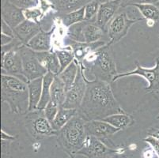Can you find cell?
Returning a JSON list of instances; mask_svg holds the SVG:
<instances>
[{
	"mask_svg": "<svg viewBox=\"0 0 159 158\" xmlns=\"http://www.w3.org/2000/svg\"><path fill=\"white\" fill-rule=\"evenodd\" d=\"M55 30H56V26H53L48 31H44L42 29L29 42L26 46L34 52L52 51V38Z\"/></svg>",
	"mask_w": 159,
	"mask_h": 158,
	"instance_id": "obj_16",
	"label": "cell"
},
{
	"mask_svg": "<svg viewBox=\"0 0 159 158\" xmlns=\"http://www.w3.org/2000/svg\"><path fill=\"white\" fill-rule=\"evenodd\" d=\"M147 134L150 136L155 138L157 140H159V129L157 128H151L148 130Z\"/></svg>",
	"mask_w": 159,
	"mask_h": 158,
	"instance_id": "obj_41",
	"label": "cell"
},
{
	"mask_svg": "<svg viewBox=\"0 0 159 158\" xmlns=\"http://www.w3.org/2000/svg\"><path fill=\"white\" fill-rule=\"evenodd\" d=\"M2 20L14 29L25 20L22 9L16 7L9 0H6L2 7Z\"/></svg>",
	"mask_w": 159,
	"mask_h": 158,
	"instance_id": "obj_15",
	"label": "cell"
},
{
	"mask_svg": "<svg viewBox=\"0 0 159 158\" xmlns=\"http://www.w3.org/2000/svg\"><path fill=\"white\" fill-rule=\"evenodd\" d=\"M159 0H121V7H130L132 4L143 3H157Z\"/></svg>",
	"mask_w": 159,
	"mask_h": 158,
	"instance_id": "obj_35",
	"label": "cell"
},
{
	"mask_svg": "<svg viewBox=\"0 0 159 158\" xmlns=\"http://www.w3.org/2000/svg\"><path fill=\"white\" fill-rule=\"evenodd\" d=\"M135 69L132 71L124 72V73L117 74L113 78L112 82H116L120 78L124 77L137 75L144 78L148 82V87L146 90L148 92H156L159 89V58L156 59L155 66L151 68H145L142 66L138 62H135Z\"/></svg>",
	"mask_w": 159,
	"mask_h": 158,
	"instance_id": "obj_9",
	"label": "cell"
},
{
	"mask_svg": "<svg viewBox=\"0 0 159 158\" xmlns=\"http://www.w3.org/2000/svg\"><path fill=\"white\" fill-rule=\"evenodd\" d=\"M109 158H116V157L114 156H110V157H109Z\"/></svg>",
	"mask_w": 159,
	"mask_h": 158,
	"instance_id": "obj_43",
	"label": "cell"
},
{
	"mask_svg": "<svg viewBox=\"0 0 159 158\" xmlns=\"http://www.w3.org/2000/svg\"><path fill=\"white\" fill-rule=\"evenodd\" d=\"M66 89L64 83L60 77L56 75L51 86V100L62 107L66 100Z\"/></svg>",
	"mask_w": 159,
	"mask_h": 158,
	"instance_id": "obj_22",
	"label": "cell"
},
{
	"mask_svg": "<svg viewBox=\"0 0 159 158\" xmlns=\"http://www.w3.org/2000/svg\"><path fill=\"white\" fill-rule=\"evenodd\" d=\"M105 32L94 22L86 21L83 28V37L86 43H94L102 40Z\"/></svg>",
	"mask_w": 159,
	"mask_h": 158,
	"instance_id": "obj_23",
	"label": "cell"
},
{
	"mask_svg": "<svg viewBox=\"0 0 159 158\" xmlns=\"http://www.w3.org/2000/svg\"><path fill=\"white\" fill-rule=\"evenodd\" d=\"M42 30L39 23L25 19L14 29V37L22 44L27 45L29 42Z\"/></svg>",
	"mask_w": 159,
	"mask_h": 158,
	"instance_id": "obj_14",
	"label": "cell"
},
{
	"mask_svg": "<svg viewBox=\"0 0 159 158\" xmlns=\"http://www.w3.org/2000/svg\"><path fill=\"white\" fill-rule=\"evenodd\" d=\"M25 126L27 131L36 139H42L57 134L52 123L46 118L44 110L29 111L25 117Z\"/></svg>",
	"mask_w": 159,
	"mask_h": 158,
	"instance_id": "obj_5",
	"label": "cell"
},
{
	"mask_svg": "<svg viewBox=\"0 0 159 158\" xmlns=\"http://www.w3.org/2000/svg\"><path fill=\"white\" fill-rule=\"evenodd\" d=\"M61 21L63 25L67 27V28L70 27L73 25L84 21L85 7L68 13V14H65L63 17H61Z\"/></svg>",
	"mask_w": 159,
	"mask_h": 158,
	"instance_id": "obj_29",
	"label": "cell"
},
{
	"mask_svg": "<svg viewBox=\"0 0 159 158\" xmlns=\"http://www.w3.org/2000/svg\"><path fill=\"white\" fill-rule=\"evenodd\" d=\"M130 7H134L140 12L143 19H147L149 22H157L159 20V7L154 3L132 4Z\"/></svg>",
	"mask_w": 159,
	"mask_h": 158,
	"instance_id": "obj_24",
	"label": "cell"
},
{
	"mask_svg": "<svg viewBox=\"0 0 159 158\" xmlns=\"http://www.w3.org/2000/svg\"><path fill=\"white\" fill-rule=\"evenodd\" d=\"M19 47L11 49L5 56L1 57L2 74L16 77L28 83V80L23 71L22 59L20 54Z\"/></svg>",
	"mask_w": 159,
	"mask_h": 158,
	"instance_id": "obj_10",
	"label": "cell"
},
{
	"mask_svg": "<svg viewBox=\"0 0 159 158\" xmlns=\"http://www.w3.org/2000/svg\"><path fill=\"white\" fill-rule=\"evenodd\" d=\"M27 85H28L29 101H30L29 111H33L37 109V106H38L40 98H41L43 78L30 81Z\"/></svg>",
	"mask_w": 159,
	"mask_h": 158,
	"instance_id": "obj_19",
	"label": "cell"
},
{
	"mask_svg": "<svg viewBox=\"0 0 159 158\" xmlns=\"http://www.w3.org/2000/svg\"><path fill=\"white\" fill-rule=\"evenodd\" d=\"M111 46L108 43L90 52L80 63L85 74H89L93 76L92 80H101L110 83L117 74L116 65Z\"/></svg>",
	"mask_w": 159,
	"mask_h": 158,
	"instance_id": "obj_2",
	"label": "cell"
},
{
	"mask_svg": "<svg viewBox=\"0 0 159 158\" xmlns=\"http://www.w3.org/2000/svg\"><path fill=\"white\" fill-rule=\"evenodd\" d=\"M144 142L150 145V146L153 148V150L154 151L155 154L157 156V158H159V140H157L155 138L152 136H147L146 138H144Z\"/></svg>",
	"mask_w": 159,
	"mask_h": 158,
	"instance_id": "obj_36",
	"label": "cell"
},
{
	"mask_svg": "<svg viewBox=\"0 0 159 158\" xmlns=\"http://www.w3.org/2000/svg\"><path fill=\"white\" fill-rule=\"evenodd\" d=\"M156 119H157V120H159V113H158V115H157V117H156Z\"/></svg>",
	"mask_w": 159,
	"mask_h": 158,
	"instance_id": "obj_42",
	"label": "cell"
},
{
	"mask_svg": "<svg viewBox=\"0 0 159 158\" xmlns=\"http://www.w3.org/2000/svg\"><path fill=\"white\" fill-rule=\"evenodd\" d=\"M1 33L14 37V29L7 22H5L3 20H2V24H1Z\"/></svg>",
	"mask_w": 159,
	"mask_h": 158,
	"instance_id": "obj_37",
	"label": "cell"
},
{
	"mask_svg": "<svg viewBox=\"0 0 159 158\" xmlns=\"http://www.w3.org/2000/svg\"><path fill=\"white\" fill-rule=\"evenodd\" d=\"M69 40V39H68ZM70 43L68 46H70L73 50L75 55V60L78 61L79 63H82L85 58L88 54L93 51L97 50L99 47H103L105 45L107 42L105 40H100V41L94 42V43H86V42H76L69 40Z\"/></svg>",
	"mask_w": 159,
	"mask_h": 158,
	"instance_id": "obj_17",
	"label": "cell"
},
{
	"mask_svg": "<svg viewBox=\"0 0 159 158\" xmlns=\"http://www.w3.org/2000/svg\"><path fill=\"white\" fill-rule=\"evenodd\" d=\"M11 3L22 10L31 9L40 5V0H9Z\"/></svg>",
	"mask_w": 159,
	"mask_h": 158,
	"instance_id": "obj_34",
	"label": "cell"
},
{
	"mask_svg": "<svg viewBox=\"0 0 159 158\" xmlns=\"http://www.w3.org/2000/svg\"><path fill=\"white\" fill-rule=\"evenodd\" d=\"M93 0H51L55 10L63 14H68L74 11L85 7ZM101 2H107L106 0H100Z\"/></svg>",
	"mask_w": 159,
	"mask_h": 158,
	"instance_id": "obj_20",
	"label": "cell"
},
{
	"mask_svg": "<svg viewBox=\"0 0 159 158\" xmlns=\"http://www.w3.org/2000/svg\"><path fill=\"white\" fill-rule=\"evenodd\" d=\"M1 103H7L13 113L26 115L29 112L28 85L16 77L1 74Z\"/></svg>",
	"mask_w": 159,
	"mask_h": 158,
	"instance_id": "obj_3",
	"label": "cell"
},
{
	"mask_svg": "<svg viewBox=\"0 0 159 158\" xmlns=\"http://www.w3.org/2000/svg\"><path fill=\"white\" fill-rule=\"evenodd\" d=\"M85 24H86V21L77 23L69 27L66 33L67 38L73 41L85 42L84 37H83V28H84Z\"/></svg>",
	"mask_w": 159,
	"mask_h": 158,
	"instance_id": "obj_30",
	"label": "cell"
},
{
	"mask_svg": "<svg viewBox=\"0 0 159 158\" xmlns=\"http://www.w3.org/2000/svg\"><path fill=\"white\" fill-rule=\"evenodd\" d=\"M121 7V0H108L107 2L101 3L95 24L107 32V28L111 20L116 14Z\"/></svg>",
	"mask_w": 159,
	"mask_h": 158,
	"instance_id": "obj_12",
	"label": "cell"
},
{
	"mask_svg": "<svg viewBox=\"0 0 159 158\" xmlns=\"http://www.w3.org/2000/svg\"><path fill=\"white\" fill-rule=\"evenodd\" d=\"M101 3L100 0H93L85 6V21L95 23Z\"/></svg>",
	"mask_w": 159,
	"mask_h": 158,
	"instance_id": "obj_31",
	"label": "cell"
},
{
	"mask_svg": "<svg viewBox=\"0 0 159 158\" xmlns=\"http://www.w3.org/2000/svg\"><path fill=\"white\" fill-rule=\"evenodd\" d=\"M79 70L76 79L70 89L66 90V100L63 103V108L79 109L82 104L86 90V81L83 68L79 63Z\"/></svg>",
	"mask_w": 159,
	"mask_h": 158,
	"instance_id": "obj_8",
	"label": "cell"
},
{
	"mask_svg": "<svg viewBox=\"0 0 159 158\" xmlns=\"http://www.w3.org/2000/svg\"><path fill=\"white\" fill-rule=\"evenodd\" d=\"M116 153V150L107 146L99 138L87 135L84 146L77 155H82L87 158H109Z\"/></svg>",
	"mask_w": 159,
	"mask_h": 158,
	"instance_id": "obj_11",
	"label": "cell"
},
{
	"mask_svg": "<svg viewBox=\"0 0 159 158\" xmlns=\"http://www.w3.org/2000/svg\"><path fill=\"white\" fill-rule=\"evenodd\" d=\"M143 19L131 18L125 11H118L114 17L111 20L107 28V34L109 44L119 42L128 34L129 29L134 24Z\"/></svg>",
	"mask_w": 159,
	"mask_h": 158,
	"instance_id": "obj_6",
	"label": "cell"
},
{
	"mask_svg": "<svg viewBox=\"0 0 159 158\" xmlns=\"http://www.w3.org/2000/svg\"><path fill=\"white\" fill-rule=\"evenodd\" d=\"M23 13H24L25 19L33 21L39 24H40V20L44 17V14L40 7V8L34 7L31 9H25V10H23Z\"/></svg>",
	"mask_w": 159,
	"mask_h": 158,
	"instance_id": "obj_32",
	"label": "cell"
},
{
	"mask_svg": "<svg viewBox=\"0 0 159 158\" xmlns=\"http://www.w3.org/2000/svg\"><path fill=\"white\" fill-rule=\"evenodd\" d=\"M78 113V109H71V108H66L60 107L58 111L56 118L52 123L53 129L56 131H59L63 128L74 116Z\"/></svg>",
	"mask_w": 159,
	"mask_h": 158,
	"instance_id": "obj_25",
	"label": "cell"
},
{
	"mask_svg": "<svg viewBox=\"0 0 159 158\" xmlns=\"http://www.w3.org/2000/svg\"><path fill=\"white\" fill-rule=\"evenodd\" d=\"M120 129L113 127L103 120H90L86 122V131L87 135L93 136L102 142L108 141V138L119 132Z\"/></svg>",
	"mask_w": 159,
	"mask_h": 158,
	"instance_id": "obj_13",
	"label": "cell"
},
{
	"mask_svg": "<svg viewBox=\"0 0 159 158\" xmlns=\"http://www.w3.org/2000/svg\"><path fill=\"white\" fill-rule=\"evenodd\" d=\"M86 122L77 113L56 134L59 145L71 157L77 155L84 146L87 137Z\"/></svg>",
	"mask_w": 159,
	"mask_h": 158,
	"instance_id": "obj_4",
	"label": "cell"
},
{
	"mask_svg": "<svg viewBox=\"0 0 159 158\" xmlns=\"http://www.w3.org/2000/svg\"><path fill=\"white\" fill-rule=\"evenodd\" d=\"M11 141H5L2 140V153L3 156L9 153V148Z\"/></svg>",
	"mask_w": 159,
	"mask_h": 158,
	"instance_id": "obj_39",
	"label": "cell"
},
{
	"mask_svg": "<svg viewBox=\"0 0 159 158\" xmlns=\"http://www.w3.org/2000/svg\"><path fill=\"white\" fill-rule=\"evenodd\" d=\"M60 108V107L59 106V104H57L56 102L52 101V100L49 101L48 104L47 105H46L45 108H44V115H45L46 118H47L49 121L51 122V123H52L54 119L56 118Z\"/></svg>",
	"mask_w": 159,
	"mask_h": 158,
	"instance_id": "obj_33",
	"label": "cell"
},
{
	"mask_svg": "<svg viewBox=\"0 0 159 158\" xmlns=\"http://www.w3.org/2000/svg\"><path fill=\"white\" fill-rule=\"evenodd\" d=\"M14 38L15 37H11V36H8V35L2 34L1 33V46L9 44L10 43H11L14 40Z\"/></svg>",
	"mask_w": 159,
	"mask_h": 158,
	"instance_id": "obj_38",
	"label": "cell"
},
{
	"mask_svg": "<svg viewBox=\"0 0 159 158\" xmlns=\"http://www.w3.org/2000/svg\"><path fill=\"white\" fill-rule=\"evenodd\" d=\"M35 55L40 64L47 70L48 72H51L55 75H58L60 74V62L54 51L35 52Z\"/></svg>",
	"mask_w": 159,
	"mask_h": 158,
	"instance_id": "obj_18",
	"label": "cell"
},
{
	"mask_svg": "<svg viewBox=\"0 0 159 158\" xmlns=\"http://www.w3.org/2000/svg\"><path fill=\"white\" fill-rule=\"evenodd\" d=\"M79 66H80L79 63L75 59V61H73L67 67L65 68L63 71L58 74V76L60 77V79L64 83L66 90L70 89L75 82L79 73Z\"/></svg>",
	"mask_w": 159,
	"mask_h": 158,
	"instance_id": "obj_27",
	"label": "cell"
},
{
	"mask_svg": "<svg viewBox=\"0 0 159 158\" xmlns=\"http://www.w3.org/2000/svg\"><path fill=\"white\" fill-rule=\"evenodd\" d=\"M1 139L2 140H5V141H14L15 139V137L14 135H11V134H7L3 130H1Z\"/></svg>",
	"mask_w": 159,
	"mask_h": 158,
	"instance_id": "obj_40",
	"label": "cell"
},
{
	"mask_svg": "<svg viewBox=\"0 0 159 158\" xmlns=\"http://www.w3.org/2000/svg\"><path fill=\"white\" fill-rule=\"evenodd\" d=\"M102 120L111 124L112 126L120 129V130L128 128V127L133 125V124H135L134 118L125 112L113 114V115L105 117V119Z\"/></svg>",
	"mask_w": 159,
	"mask_h": 158,
	"instance_id": "obj_21",
	"label": "cell"
},
{
	"mask_svg": "<svg viewBox=\"0 0 159 158\" xmlns=\"http://www.w3.org/2000/svg\"><path fill=\"white\" fill-rule=\"evenodd\" d=\"M20 54L22 59L23 71L28 82L37 78H43L48 70L40 64L35 55V52L22 44L19 47Z\"/></svg>",
	"mask_w": 159,
	"mask_h": 158,
	"instance_id": "obj_7",
	"label": "cell"
},
{
	"mask_svg": "<svg viewBox=\"0 0 159 158\" xmlns=\"http://www.w3.org/2000/svg\"><path fill=\"white\" fill-rule=\"evenodd\" d=\"M55 76L56 75L51 72H47V74L43 77L42 93H41L40 103L37 106V109L44 110L46 105L51 101V86Z\"/></svg>",
	"mask_w": 159,
	"mask_h": 158,
	"instance_id": "obj_26",
	"label": "cell"
},
{
	"mask_svg": "<svg viewBox=\"0 0 159 158\" xmlns=\"http://www.w3.org/2000/svg\"><path fill=\"white\" fill-rule=\"evenodd\" d=\"M54 52L56 53V56H57L59 62H60V73L63 71L65 68L67 67L73 61H75V55H74L73 50L70 46H67L65 48L56 49Z\"/></svg>",
	"mask_w": 159,
	"mask_h": 158,
	"instance_id": "obj_28",
	"label": "cell"
},
{
	"mask_svg": "<svg viewBox=\"0 0 159 158\" xmlns=\"http://www.w3.org/2000/svg\"><path fill=\"white\" fill-rule=\"evenodd\" d=\"M86 81V90L78 114L86 122L102 120L113 114L123 113L113 95L110 83L101 80Z\"/></svg>",
	"mask_w": 159,
	"mask_h": 158,
	"instance_id": "obj_1",
	"label": "cell"
}]
</instances>
